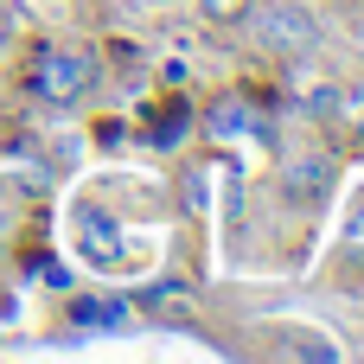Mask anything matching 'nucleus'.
I'll return each instance as SVG.
<instances>
[{"label":"nucleus","instance_id":"nucleus-1","mask_svg":"<svg viewBox=\"0 0 364 364\" xmlns=\"http://www.w3.org/2000/svg\"><path fill=\"white\" fill-rule=\"evenodd\" d=\"M32 90L45 102H83L96 90V58L90 51H70V45H45L32 58Z\"/></svg>","mask_w":364,"mask_h":364},{"label":"nucleus","instance_id":"nucleus-2","mask_svg":"<svg viewBox=\"0 0 364 364\" xmlns=\"http://www.w3.org/2000/svg\"><path fill=\"white\" fill-rule=\"evenodd\" d=\"M262 38H269V51L301 58V51H314V45H320V26H314V13H307V6H275V13L262 19Z\"/></svg>","mask_w":364,"mask_h":364},{"label":"nucleus","instance_id":"nucleus-3","mask_svg":"<svg viewBox=\"0 0 364 364\" xmlns=\"http://www.w3.org/2000/svg\"><path fill=\"white\" fill-rule=\"evenodd\" d=\"M70 320H77V326H122V320H128V307H122V301H77V307H70Z\"/></svg>","mask_w":364,"mask_h":364},{"label":"nucleus","instance_id":"nucleus-4","mask_svg":"<svg viewBox=\"0 0 364 364\" xmlns=\"http://www.w3.org/2000/svg\"><path fill=\"white\" fill-rule=\"evenodd\" d=\"M243 122H250V109H243V102H218V109H211V128H218V134H237Z\"/></svg>","mask_w":364,"mask_h":364},{"label":"nucleus","instance_id":"nucleus-5","mask_svg":"<svg viewBox=\"0 0 364 364\" xmlns=\"http://www.w3.org/2000/svg\"><path fill=\"white\" fill-rule=\"evenodd\" d=\"M205 6V19H243L250 13V0H198Z\"/></svg>","mask_w":364,"mask_h":364}]
</instances>
